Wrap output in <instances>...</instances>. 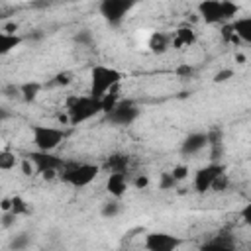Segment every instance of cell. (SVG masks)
Returning <instances> with one entry per match:
<instances>
[{"label": "cell", "mask_w": 251, "mask_h": 251, "mask_svg": "<svg viewBox=\"0 0 251 251\" xmlns=\"http://www.w3.org/2000/svg\"><path fill=\"white\" fill-rule=\"evenodd\" d=\"M200 20L208 25H222L239 14V6L233 0H202L196 8Z\"/></svg>", "instance_id": "obj_1"}, {"label": "cell", "mask_w": 251, "mask_h": 251, "mask_svg": "<svg viewBox=\"0 0 251 251\" xmlns=\"http://www.w3.org/2000/svg\"><path fill=\"white\" fill-rule=\"evenodd\" d=\"M231 27L241 43L251 45V16H239V18L231 20Z\"/></svg>", "instance_id": "obj_17"}, {"label": "cell", "mask_w": 251, "mask_h": 251, "mask_svg": "<svg viewBox=\"0 0 251 251\" xmlns=\"http://www.w3.org/2000/svg\"><path fill=\"white\" fill-rule=\"evenodd\" d=\"M122 80V73L108 65H94L90 69V90L88 94L94 98H102L110 90H114Z\"/></svg>", "instance_id": "obj_4"}, {"label": "cell", "mask_w": 251, "mask_h": 251, "mask_svg": "<svg viewBox=\"0 0 251 251\" xmlns=\"http://www.w3.org/2000/svg\"><path fill=\"white\" fill-rule=\"evenodd\" d=\"M67 137V131L55 126H45V124H35L31 126V141L35 149L39 151H55Z\"/></svg>", "instance_id": "obj_7"}, {"label": "cell", "mask_w": 251, "mask_h": 251, "mask_svg": "<svg viewBox=\"0 0 251 251\" xmlns=\"http://www.w3.org/2000/svg\"><path fill=\"white\" fill-rule=\"evenodd\" d=\"M133 188H147L149 186V176L147 175H137L133 180H131Z\"/></svg>", "instance_id": "obj_33"}, {"label": "cell", "mask_w": 251, "mask_h": 251, "mask_svg": "<svg viewBox=\"0 0 251 251\" xmlns=\"http://www.w3.org/2000/svg\"><path fill=\"white\" fill-rule=\"evenodd\" d=\"M65 2H73V0H65Z\"/></svg>", "instance_id": "obj_37"}, {"label": "cell", "mask_w": 251, "mask_h": 251, "mask_svg": "<svg viewBox=\"0 0 251 251\" xmlns=\"http://www.w3.org/2000/svg\"><path fill=\"white\" fill-rule=\"evenodd\" d=\"M129 188L127 173H108L106 178V192L114 198H122Z\"/></svg>", "instance_id": "obj_13"}, {"label": "cell", "mask_w": 251, "mask_h": 251, "mask_svg": "<svg viewBox=\"0 0 251 251\" xmlns=\"http://www.w3.org/2000/svg\"><path fill=\"white\" fill-rule=\"evenodd\" d=\"M231 76H233V69H222V71H218L214 75V82H226Z\"/></svg>", "instance_id": "obj_31"}, {"label": "cell", "mask_w": 251, "mask_h": 251, "mask_svg": "<svg viewBox=\"0 0 251 251\" xmlns=\"http://www.w3.org/2000/svg\"><path fill=\"white\" fill-rule=\"evenodd\" d=\"M139 0H100L98 14L110 27H120L126 16L137 6Z\"/></svg>", "instance_id": "obj_6"}, {"label": "cell", "mask_w": 251, "mask_h": 251, "mask_svg": "<svg viewBox=\"0 0 251 251\" xmlns=\"http://www.w3.org/2000/svg\"><path fill=\"white\" fill-rule=\"evenodd\" d=\"M210 145V137H208V131H192L188 133L182 141H180V153L184 157H192V155H198L202 149H206Z\"/></svg>", "instance_id": "obj_11"}, {"label": "cell", "mask_w": 251, "mask_h": 251, "mask_svg": "<svg viewBox=\"0 0 251 251\" xmlns=\"http://www.w3.org/2000/svg\"><path fill=\"white\" fill-rule=\"evenodd\" d=\"M98 114H104V108H102V100L100 98H94V96L86 94V96H73L69 100L67 120H69L71 126H80V124L92 120Z\"/></svg>", "instance_id": "obj_2"}, {"label": "cell", "mask_w": 251, "mask_h": 251, "mask_svg": "<svg viewBox=\"0 0 251 251\" xmlns=\"http://www.w3.org/2000/svg\"><path fill=\"white\" fill-rule=\"evenodd\" d=\"M235 247V239L229 235V233H216L212 235L208 241H204L200 245V249H214V251H229Z\"/></svg>", "instance_id": "obj_16"}, {"label": "cell", "mask_w": 251, "mask_h": 251, "mask_svg": "<svg viewBox=\"0 0 251 251\" xmlns=\"http://www.w3.org/2000/svg\"><path fill=\"white\" fill-rule=\"evenodd\" d=\"M29 243H31V237H29L27 233H20V235H14V237H12L10 249H12V251H24V249L29 247Z\"/></svg>", "instance_id": "obj_23"}, {"label": "cell", "mask_w": 251, "mask_h": 251, "mask_svg": "<svg viewBox=\"0 0 251 251\" xmlns=\"http://www.w3.org/2000/svg\"><path fill=\"white\" fill-rule=\"evenodd\" d=\"M100 165L96 163H75V161H67V165L63 167V171L59 173V178L73 186V188H84L88 184H92L96 180V176L100 175Z\"/></svg>", "instance_id": "obj_3"}, {"label": "cell", "mask_w": 251, "mask_h": 251, "mask_svg": "<svg viewBox=\"0 0 251 251\" xmlns=\"http://www.w3.org/2000/svg\"><path fill=\"white\" fill-rule=\"evenodd\" d=\"M10 212H14L16 216H24V214H29V206L22 196H12V210Z\"/></svg>", "instance_id": "obj_24"}, {"label": "cell", "mask_w": 251, "mask_h": 251, "mask_svg": "<svg viewBox=\"0 0 251 251\" xmlns=\"http://www.w3.org/2000/svg\"><path fill=\"white\" fill-rule=\"evenodd\" d=\"M24 43V37L18 33H10V31H2L0 33V55H8L12 53L16 47H20Z\"/></svg>", "instance_id": "obj_18"}, {"label": "cell", "mask_w": 251, "mask_h": 251, "mask_svg": "<svg viewBox=\"0 0 251 251\" xmlns=\"http://www.w3.org/2000/svg\"><path fill=\"white\" fill-rule=\"evenodd\" d=\"M41 88H43V86H41V82L29 80V82L20 84V86H18V92H20V96H22V100H24V102H33V100L39 96Z\"/></svg>", "instance_id": "obj_19"}, {"label": "cell", "mask_w": 251, "mask_h": 251, "mask_svg": "<svg viewBox=\"0 0 251 251\" xmlns=\"http://www.w3.org/2000/svg\"><path fill=\"white\" fill-rule=\"evenodd\" d=\"M71 82H73V75H71L69 71L57 73V75L53 76V80H51V84H55V86H67V84H71Z\"/></svg>", "instance_id": "obj_27"}, {"label": "cell", "mask_w": 251, "mask_h": 251, "mask_svg": "<svg viewBox=\"0 0 251 251\" xmlns=\"http://www.w3.org/2000/svg\"><path fill=\"white\" fill-rule=\"evenodd\" d=\"M25 157H29V161L35 165V173H39L45 180H51L55 176H59V173L63 171V167L67 165V161L59 155H55L53 151H29Z\"/></svg>", "instance_id": "obj_5"}, {"label": "cell", "mask_w": 251, "mask_h": 251, "mask_svg": "<svg viewBox=\"0 0 251 251\" xmlns=\"http://www.w3.org/2000/svg\"><path fill=\"white\" fill-rule=\"evenodd\" d=\"M100 100H102V108H104V114H106V112H110V110H112V108H114V106L120 102L118 94H112V90H110L108 94H104Z\"/></svg>", "instance_id": "obj_28"}, {"label": "cell", "mask_w": 251, "mask_h": 251, "mask_svg": "<svg viewBox=\"0 0 251 251\" xmlns=\"http://www.w3.org/2000/svg\"><path fill=\"white\" fill-rule=\"evenodd\" d=\"M120 212H122L120 198H114V196H112L110 200L102 202V206H100V216H102V218H106V220H112V218L120 216Z\"/></svg>", "instance_id": "obj_20"}, {"label": "cell", "mask_w": 251, "mask_h": 251, "mask_svg": "<svg viewBox=\"0 0 251 251\" xmlns=\"http://www.w3.org/2000/svg\"><path fill=\"white\" fill-rule=\"evenodd\" d=\"M176 75H178V76H184V78H188V76H192V75H194V69H192L190 65L182 63V65H178V67H176Z\"/></svg>", "instance_id": "obj_34"}, {"label": "cell", "mask_w": 251, "mask_h": 251, "mask_svg": "<svg viewBox=\"0 0 251 251\" xmlns=\"http://www.w3.org/2000/svg\"><path fill=\"white\" fill-rule=\"evenodd\" d=\"M226 173V165L224 163H218V161H212L204 167H200L196 173H194V178H192V188L196 194H206L212 190V184L214 180Z\"/></svg>", "instance_id": "obj_9"}, {"label": "cell", "mask_w": 251, "mask_h": 251, "mask_svg": "<svg viewBox=\"0 0 251 251\" xmlns=\"http://www.w3.org/2000/svg\"><path fill=\"white\" fill-rule=\"evenodd\" d=\"M147 47L153 55H163L171 49V33L165 31H153L147 39Z\"/></svg>", "instance_id": "obj_15"}, {"label": "cell", "mask_w": 251, "mask_h": 251, "mask_svg": "<svg viewBox=\"0 0 251 251\" xmlns=\"http://www.w3.org/2000/svg\"><path fill=\"white\" fill-rule=\"evenodd\" d=\"M171 173H173V176L180 182V180H184V178L188 176V167H186V165H176V167H173Z\"/></svg>", "instance_id": "obj_30"}, {"label": "cell", "mask_w": 251, "mask_h": 251, "mask_svg": "<svg viewBox=\"0 0 251 251\" xmlns=\"http://www.w3.org/2000/svg\"><path fill=\"white\" fill-rule=\"evenodd\" d=\"M16 163H18V159H16V155H14L12 151H8V149H2V151H0V169H2V171H12V169H16Z\"/></svg>", "instance_id": "obj_22"}, {"label": "cell", "mask_w": 251, "mask_h": 251, "mask_svg": "<svg viewBox=\"0 0 251 251\" xmlns=\"http://www.w3.org/2000/svg\"><path fill=\"white\" fill-rule=\"evenodd\" d=\"M198 35L192 25H180L171 33V47L173 49H186L196 43Z\"/></svg>", "instance_id": "obj_12"}, {"label": "cell", "mask_w": 251, "mask_h": 251, "mask_svg": "<svg viewBox=\"0 0 251 251\" xmlns=\"http://www.w3.org/2000/svg\"><path fill=\"white\" fill-rule=\"evenodd\" d=\"M75 43H78V45H84V47H90L92 43H94V37H92V33H90V29H80L78 33H75Z\"/></svg>", "instance_id": "obj_25"}, {"label": "cell", "mask_w": 251, "mask_h": 251, "mask_svg": "<svg viewBox=\"0 0 251 251\" xmlns=\"http://www.w3.org/2000/svg\"><path fill=\"white\" fill-rule=\"evenodd\" d=\"M141 110L133 100H120L110 112H106V122L114 127H127L139 118Z\"/></svg>", "instance_id": "obj_8"}, {"label": "cell", "mask_w": 251, "mask_h": 251, "mask_svg": "<svg viewBox=\"0 0 251 251\" xmlns=\"http://www.w3.org/2000/svg\"><path fill=\"white\" fill-rule=\"evenodd\" d=\"M143 245L149 251H173L182 245V239L167 231H151L145 235Z\"/></svg>", "instance_id": "obj_10"}, {"label": "cell", "mask_w": 251, "mask_h": 251, "mask_svg": "<svg viewBox=\"0 0 251 251\" xmlns=\"http://www.w3.org/2000/svg\"><path fill=\"white\" fill-rule=\"evenodd\" d=\"M131 165V157L127 153H112L106 157L102 169L106 173H127Z\"/></svg>", "instance_id": "obj_14"}, {"label": "cell", "mask_w": 251, "mask_h": 251, "mask_svg": "<svg viewBox=\"0 0 251 251\" xmlns=\"http://www.w3.org/2000/svg\"><path fill=\"white\" fill-rule=\"evenodd\" d=\"M0 210L2 212H10L12 210V196H4L0 200Z\"/></svg>", "instance_id": "obj_36"}, {"label": "cell", "mask_w": 251, "mask_h": 251, "mask_svg": "<svg viewBox=\"0 0 251 251\" xmlns=\"http://www.w3.org/2000/svg\"><path fill=\"white\" fill-rule=\"evenodd\" d=\"M239 218H241V222H243L245 226H249V227H251V202H249V204H245V206L239 210Z\"/></svg>", "instance_id": "obj_32"}, {"label": "cell", "mask_w": 251, "mask_h": 251, "mask_svg": "<svg viewBox=\"0 0 251 251\" xmlns=\"http://www.w3.org/2000/svg\"><path fill=\"white\" fill-rule=\"evenodd\" d=\"M16 218H18V216H16L14 212H2V227H4V229L10 227V226L14 224Z\"/></svg>", "instance_id": "obj_35"}, {"label": "cell", "mask_w": 251, "mask_h": 251, "mask_svg": "<svg viewBox=\"0 0 251 251\" xmlns=\"http://www.w3.org/2000/svg\"><path fill=\"white\" fill-rule=\"evenodd\" d=\"M220 37H222L224 43H229V45H237V43H241L239 37H237L235 31H233V27H231V22L220 25Z\"/></svg>", "instance_id": "obj_21"}, {"label": "cell", "mask_w": 251, "mask_h": 251, "mask_svg": "<svg viewBox=\"0 0 251 251\" xmlns=\"http://www.w3.org/2000/svg\"><path fill=\"white\" fill-rule=\"evenodd\" d=\"M178 180L173 176V173L171 171H165V173H161V178H159V188L161 190H171L175 184H176Z\"/></svg>", "instance_id": "obj_26"}, {"label": "cell", "mask_w": 251, "mask_h": 251, "mask_svg": "<svg viewBox=\"0 0 251 251\" xmlns=\"http://www.w3.org/2000/svg\"><path fill=\"white\" fill-rule=\"evenodd\" d=\"M227 184H229V180H227V175L226 173H222L216 180H214V184H212V190H216V192H220V190H226L227 188Z\"/></svg>", "instance_id": "obj_29"}]
</instances>
